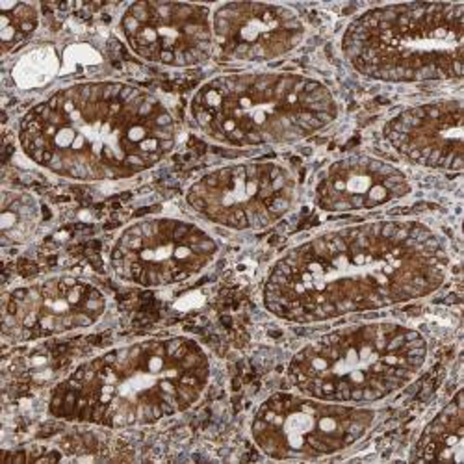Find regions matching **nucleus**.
<instances>
[{
  "mask_svg": "<svg viewBox=\"0 0 464 464\" xmlns=\"http://www.w3.org/2000/svg\"><path fill=\"white\" fill-rule=\"evenodd\" d=\"M451 256L435 228L416 219H379L324 230L269 267L266 311L288 324H324L435 294Z\"/></svg>",
  "mask_w": 464,
  "mask_h": 464,
  "instance_id": "f257e3e1",
  "label": "nucleus"
},
{
  "mask_svg": "<svg viewBox=\"0 0 464 464\" xmlns=\"http://www.w3.org/2000/svg\"><path fill=\"white\" fill-rule=\"evenodd\" d=\"M24 157L60 179L111 182L157 168L177 145V121L150 92L95 81L58 90L19 123Z\"/></svg>",
  "mask_w": 464,
  "mask_h": 464,
  "instance_id": "f03ea898",
  "label": "nucleus"
},
{
  "mask_svg": "<svg viewBox=\"0 0 464 464\" xmlns=\"http://www.w3.org/2000/svg\"><path fill=\"white\" fill-rule=\"evenodd\" d=\"M210 377V357L198 340L145 338L71 370L51 391L49 414L99 430L143 428L191 409Z\"/></svg>",
  "mask_w": 464,
  "mask_h": 464,
  "instance_id": "7ed1b4c3",
  "label": "nucleus"
},
{
  "mask_svg": "<svg viewBox=\"0 0 464 464\" xmlns=\"http://www.w3.org/2000/svg\"><path fill=\"white\" fill-rule=\"evenodd\" d=\"M334 93L297 72H228L207 81L189 101V120L207 140L235 149L292 145L331 127Z\"/></svg>",
  "mask_w": 464,
  "mask_h": 464,
  "instance_id": "20e7f679",
  "label": "nucleus"
},
{
  "mask_svg": "<svg viewBox=\"0 0 464 464\" xmlns=\"http://www.w3.org/2000/svg\"><path fill=\"white\" fill-rule=\"evenodd\" d=\"M425 336L398 322L334 329L292 357L286 375L301 394L368 407L409 386L428 362Z\"/></svg>",
  "mask_w": 464,
  "mask_h": 464,
  "instance_id": "39448f33",
  "label": "nucleus"
},
{
  "mask_svg": "<svg viewBox=\"0 0 464 464\" xmlns=\"http://www.w3.org/2000/svg\"><path fill=\"white\" fill-rule=\"evenodd\" d=\"M342 54L364 79L386 84L460 81L464 3L375 6L345 26Z\"/></svg>",
  "mask_w": 464,
  "mask_h": 464,
  "instance_id": "423d86ee",
  "label": "nucleus"
},
{
  "mask_svg": "<svg viewBox=\"0 0 464 464\" xmlns=\"http://www.w3.org/2000/svg\"><path fill=\"white\" fill-rule=\"evenodd\" d=\"M377 418L372 407L277 392L255 411L251 439L274 460H316L353 448L373 430Z\"/></svg>",
  "mask_w": 464,
  "mask_h": 464,
  "instance_id": "0eeeda50",
  "label": "nucleus"
},
{
  "mask_svg": "<svg viewBox=\"0 0 464 464\" xmlns=\"http://www.w3.org/2000/svg\"><path fill=\"white\" fill-rule=\"evenodd\" d=\"M186 205L228 230H264L297 201V179L279 162H240L203 173L186 189Z\"/></svg>",
  "mask_w": 464,
  "mask_h": 464,
  "instance_id": "6e6552de",
  "label": "nucleus"
},
{
  "mask_svg": "<svg viewBox=\"0 0 464 464\" xmlns=\"http://www.w3.org/2000/svg\"><path fill=\"white\" fill-rule=\"evenodd\" d=\"M218 253V242L196 223L145 218L113 238L108 262L113 276L127 285L166 288L203 274Z\"/></svg>",
  "mask_w": 464,
  "mask_h": 464,
  "instance_id": "1a4fd4ad",
  "label": "nucleus"
},
{
  "mask_svg": "<svg viewBox=\"0 0 464 464\" xmlns=\"http://www.w3.org/2000/svg\"><path fill=\"white\" fill-rule=\"evenodd\" d=\"M108 299L93 283L53 276L10 288L3 297V336L12 343L47 340L97 325Z\"/></svg>",
  "mask_w": 464,
  "mask_h": 464,
  "instance_id": "9d476101",
  "label": "nucleus"
},
{
  "mask_svg": "<svg viewBox=\"0 0 464 464\" xmlns=\"http://www.w3.org/2000/svg\"><path fill=\"white\" fill-rule=\"evenodd\" d=\"M129 49L143 62L186 69L214 54L212 10L188 3H134L120 19Z\"/></svg>",
  "mask_w": 464,
  "mask_h": 464,
  "instance_id": "9b49d317",
  "label": "nucleus"
},
{
  "mask_svg": "<svg viewBox=\"0 0 464 464\" xmlns=\"http://www.w3.org/2000/svg\"><path fill=\"white\" fill-rule=\"evenodd\" d=\"M212 34L219 58L266 63L294 53L304 40L306 26L290 6L230 3L212 12Z\"/></svg>",
  "mask_w": 464,
  "mask_h": 464,
  "instance_id": "f8f14e48",
  "label": "nucleus"
},
{
  "mask_svg": "<svg viewBox=\"0 0 464 464\" xmlns=\"http://www.w3.org/2000/svg\"><path fill=\"white\" fill-rule=\"evenodd\" d=\"M462 99H437L398 111L382 140L403 160L439 171H462Z\"/></svg>",
  "mask_w": 464,
  "mask_h": 464,
  "instance_id": "ddd939ff",
  "label": "nucleus"
},
{
  "mask_svg": "<svg viewBox=\"0 0 464 464\" xmlns=\"http://www.w3.org/2000/svg\"><path fill=\"white\" fill-rule=\"evenodd\" d=\"M412 184L405 171L370 154H350L320 171L314 205L329 214L366 212L407 198Z\"/></svg>",
  "mask_w": 464,
  "mask_h": 464,
  "instance_id": "4468645a",
  "label": "nucleus"
},
{
  "mask_svg": "<svg viewBox=\"0 0 464 464\" xmlns=\"http://www.w3.org/2000/svg\"><path fill=\"white\" fill-rule=\"evenodd\" d=\"M464 450V401L462 391L425 425L411 451L412 462H462Z\"/></svg>",
  "mask_w": 464,
  "mask_h": 464,
  "instance_id": "2eb2a0df",
  "label": "nucleus"
},
{
  "mask_svg": "<svg viewBox=\"0 0 464 464\" xmlns=\"http://www.w3.org/2000/svg\"><path fill=\"white\" fill-rule=\"evenodd\" d=\"M42 205L30 191L17 188L3 189L0 208V237L3 247H19L28 244L42 225Z\"/></svg>",
  "mask_w": 464,
  "mask_h": 464,
  "instance_id": "dca6fc26",
  "label": "nucleus"
},
{
  "mask_svg": "<svg viewBox=\"0 0 464 464\" xmlns=\"http://www.w3.org/2000/svg\"><path fill=\"white\" fill-rule=\"evenodd\" d=\"M40 6L28 3H0V42L8 56L23 47L40 28Z\"/></svg>",
  "mask_w": 464,
  "mask_h": 464,
  "instance_id": "f3484780",
  "label": "nucleus"
},
{
  "mask_svg": "<svg viewBox=\"0 0 464 464\" xmlns=\"http://www.w3.org/2000/svg\"><path fill=\"white\" fill-rule=\"evenodd\" d=\"M58 69V58L53 49H37L24 56L14 69V76L21 86H37L47 82Z\"/></svg>",
  "mask_w": 464,
  "mask_h": 464,
  "instance_id": "a211bd4d",
  "label": "nucleus"
}]
</instances>
